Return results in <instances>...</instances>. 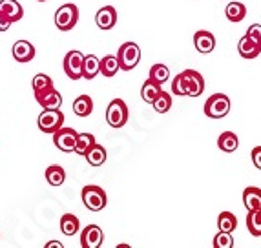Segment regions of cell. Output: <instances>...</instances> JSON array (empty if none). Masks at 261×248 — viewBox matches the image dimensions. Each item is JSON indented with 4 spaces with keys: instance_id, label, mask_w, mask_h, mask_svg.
Instances as JSON below:
<instances>
[{
    "instance_id": "31",
    "label": "cell",
    "mask_w": 261,
    "mask_h": 248,
    "mask_svg": "<svg viewBox=\"0 0 261 248\" xmlns=\"http://www.w3.org/2000/svg\"><path fill=\"white\" fill-rule=\"evenodd\" d=\"M95 137L92 133H79L77 144H75V153L77 155H86V152L95 144Z\"/></svg>"
},
{
    "instance_id": "36",
    "label": "cell",
    "mask_w": 261,
    "mask_h": 248,
    "mask_svg": "<svg viewBox=\"0 0 261 248\" xmlns=\"http://www.w3.org/2000/svg\"><path fill=\"white\" fill-rule=\"evenodd\" d=\"M250 157H252L254 166L261 170V146H256V148L252 150V153H250Z\"/></svg>"
},
{
    "instance_id": "16",
    "label": "cell",
    "mask_w": 261,
    "mask_h": 248,
    "mask_svg": "<svg viewBox=\"0 0 261 248\" xmlns=\"http://www.w3.org/2000/svg\"><path fill=\"white\" fill-rule=\"evenodd\" d=\"M100 73V59L97 55H84L83 62V78L93 80Z\"/></svg>"
},
{
    "instance_id": "25",
    "label": "cell",
    "mask_w": 261,
    "mask_h": 248,
    "mask_svg": "<svg viewBox=\"0 0 261 248\" xmlns=\"http://www.w3.org/2000/svg\"><path fill=\"white\" fill-rule=\"evenodd\" d=\"M119 70L121 68H119L117 55H105V57L100 59V73L105 75V77H113Z\"/></svg>"
},
{
    "instance_id": "10",
    "label": "cell",
    "mask_w": 261,
    "mask_h": 248,
    "mask_svg": "<svg viewBox=\"0 0 261 248\" xmlns=\"http://www.w3.org/2000/svg\"><path fill=\"white\" fill-rule=\"evenodd\" d=\"M185 78H187V88H188V97H199L205 92V78L199 71L196 70H185Z\"/></svg>"
},
{
    "instance_id": "29",
    "label": "cell",
    "mask_w": 261,
    "mask_h": 248,
    "mask_svg": "<svg viewBox=\"0 0 261 248\" xmlns=\"http://www.w3.org/2000/svg\"><path fill=\"white\" fill-rule=\"evenodd\" d=\"M247 228L254 237H259L261 235V210H248Z\"/></svg>"
},
{
    "instance_id": "33",
    "label": "cell",
    "mask_w": 261,
    "mask_h": 248,
    "mask_svg": "<svg viewBox=\"0 0 261 248\" xmlns=\"http://www.w3.org/2000/svg\"><path fill=\"white\" fill-rule=\"evenodd\" d=\"M214 248H234V237L230 232H218L212 241Z\"/></svg>"
},
{
    "instance_id": "13",
    "label": "cell",
    "mask_w": 261,
    "mask_h": 248,
    "mask_svg": "<svg viewBox=\"0 0 261 248\" xmlns=\"http://www.w3.org/2000/svg\"><path fill=\"white\" fill-rule=\"evenodd\" d=\"M13 57L17 62H30L33 61L35 57V48H33V44L28 42V40H17L13 44Z\"/></svg>"
},
{
    "instance_id": "20",
    "label": "cell",
    "mask_w": 261,
    "mask_h": 248,
    "mask_svg": "<svg viewBox=\"0 0 261 248\" xmlns=\"http://www.w3.org/2000/svg\"><path fill=\"white\" fill-rule=\"evenodd\" d=\"M31 86H33V93H35V99H39V97H42L44 93H48L49 90H53V80L48 77V75L44 73H39L35 75V78H33V82H31Z\"/></svg>"
},
{
    "instance_id": "19",
    "label": "cell",
    "mask_w": 261,
    "mask_h": 248,
    "mask_svg": "<svg viewBox=\"0 0 261 248\" xmlns=\"http://www.w3.org/2000/svg\"><path fill=\"white\" fill-rule=\"evenodd\" d=\"M238 146H240V139H238V135H236L234 131H223V133L219 135L218 148L221 150V152L232 153L238 150Z\"/></svg>"
},
{
    "instance_id": "32",
    "label": "cell",
    "mask_w": 261,
    "mask_h": 248,
    "mask_svg": "<svg viewBox=\"0 0 261 248\" xmlns=\"http://www.w3.org/2000/svg\"><path fill=\"white\" fill-rule=\"evenodd\" d=\"M152 106L157 114H166V112L172 108V97H170L166 92H161L159 95H157V99L152 102Z\"/></svg>"
},
{
    "instance_id": "28",
    "label": "cell",
    "mask_w": 261,
    "mask_h": 248,
    "mask_svg": "<svg viewBox=\"0 0 261 248\" xmlns=\"http://www.w3.org/2000/svg\"><path fill=\"white\" fill-rule=\"evenodd\" d=\"M238 227V219L232 212H221L218 217V228L219 232H234Z\"/></svg>"
},
{
    "instance_id": "30",
    "label": "cell",
    "mask_w": 261,
    "mask_h": 248,
    "mask_svg": "<svg viewBox=\"0 0 261 248\" xmlns=\"http://www.w3.org/2000/svg\"><path fill=\"white\" fill-rule=\"evenodd\" d=\"M148 78H150V80H153V82H157V84H165L166 80L170 78L168 66H165V64H153L152 68H150Z\"/></svg>"
},
{
    "instance_id": "6",
    "label": "cell",
    "mask_w": 261,
    "mask_h": 248,
    "mask_svg": "<svg viewBox=\"0 0 261 248\" xmlns=\"http://www.w3.org/2000/svg\"><path fill=\"white\" fill-rule=\"evenodd\" d=\"M39 130L44 131V133H55L59 128L64 126V114L61 109H44L42 114L39 115Z\"/></svg>"
},
{
    "instance_id": "18",
    "label": "cell",
    "mask_w": 261,
    "mask_h": 248,
    "mask_svg": "<svg viewBox=\"0 0 261 248\" xmlns=\"http://www.w3.org/2000/svg\"><path fill=\"white\" fill-rule=\"evenodd\" d=\"M84 157H86V161H88V164H90V166H102L106 162V157H108V153H106V150H105V146H102V144L95 143L92 148L88 150Z\"/></svg>"
},
{
    "instance_id": "21",
    "label": "cell",
    "mask_w": 261,
    "mask_h": 248,
    "mask_svg": "<svg viewBox=\"0 0 261 248\" xmlns=\"http://www.w3.org/2000/svg\"><path fill=\"white\" fill-rule=\"evenodd\" d=\"M37 102H39L44 109H57L62 106V95L53 88V90H49L48 93H44L42 97H39Z\"/></svg>"
},
{
    "instance_id": "9",
    "label": "cell",
    "mask_w": 261,
    "mask_h": 248,
    "mask_svg": "<svg viewBox=\"0 0 261 248\" xmlns=\"http://www.w3.org/2000/svg\"><path fill=\"white\" fill-rule=\"evenodd\" d=\"M105 243V232L97 225H88L81 232V246L83 248H100Z\"/></svg>"
},
{
    "instance_id": "23",
    "label": "cell",
    "mask_w": 261,
    "mask_h": 248,
    "mask_svg": "<svg viewBox=\"0 0 261 248\" xmlns=\"http://www.w3.org/2000/svg\"><path fill=\"white\" fill-rule=\"evenodd\" d=\"M46 181H48L51 186H62L66 181L64 168L59 164H51L49 168H46Z\"/></svg>"
},
{
    "instance_id": "34",
    "label": "cell",
    "mask_w": 261,
    "mask_h": 248,
    "mask_svg": "<svg viewBox=\"0 0 261 248\" xmlns=\"http://www.w3.org/2000/svg\"><path fill=\"white\" fill-rule=\"evenodd\" d=\"M172 93L177 97H188V88H187V78L183 73L175 75V78L172 80Z\"/></svg>"
},
{
    "instance_id": "17",
    "label": "cell",
    "mask_w": 261,
    "mask_h": 248,
    "mask_svg": "<svg viewBox=\"0 0 261 248\" xmlns=\"http://www.w3.org/2000/svg\"><path fill=\"white\" fill-rule=\"evenodd\" d=\"M243 205L247 210H261V188L257 186L245 188Z\"/></svg>"
},
{
    "instance_id": "7",
    "label": "cell",
    "mask_w": 261,
    "mask_h": 248,
    "mask_svg": "<svg viewBox=\"0 0 261 248\" xmlns=\"http://www.w3.org/2000/svg\"><path fill=\"white\" fill-rule=\"evenodd\" d=\"M77 137L79 131H75L73 128H59V130L53 133V144L57 148L64 153H71L75 152V144H77Z\"/></svg>"
},
{
    "instance_id": "12",
    "label": "cell",
    "mask_w": 261,
    "mask_h": 248,
    "mask_svg": "<svg viewBox=\"0 0 261 248\" xmlns=\"http://www.w3.org/2000/svg\"><path fill=\"white\" fill-rule=\"evenodd\" d=\"M194 46L199 53L203 55H208V53L214 51L216 48V37L206 30H199L196 31V35H194Z\"/></svg>"
},
{
    "instance_id": "39",
    "label": "cell",
    "mask_w": 261,
    "mask_h": 248,
    "mask_svg": "<svg viewBox=\"0 0 261 248\" xmlns=\"http://www.w3.org/2000/svg\"><path fill=\"white\" fill-rule=\"evenodd\" d=\"M39 2H46V0H39Z\"/></svg>"
},
{
    "instance_id": "35",
    "label": "cell",
    "mask_w": 261,
    "mask_h": 248,
    "mask_svg": "<svg viewBox=\"0 0 261 248\" xmlns=\"http://www.w3.org/2000/svg\"><path fill=\"white\" fill-rule=\"evenodd\" d=\"M245 35H247L250 40H254V42L261 44V24H252V26L247 30Z\"/></svg>"
},
{
    "instance_id": "8",
    "label": "cell",
    "mask_w": 261,
    "mask_h": 248,
    "mask_svg": "<svg viewBox=\"0 0 261 248\" xmlns=\"http://www.w3.org/2000/svg\"><path fill=\"white\" fill-rule=\"evenodd\" d=\"M83 62L84 55L81 51H77V49L66 53L62 68H64V73L68 75V78H71V80H81L83 78Z\"/></svg>"
},
{
    "instance_id": "1",
    "label": "cell",
    "mask_w": 261,
    "mask_h": 248,
    "mask_svg": "<svg viewBox=\"0 0 261 248\" xmlns=\"http://www.w3.org/2000/svg\"><path fill=\"white\" fill-rule=\"evenodd\" d=\"M81 197H83V203L90 212H100L105 210L106 203H108V197H106V191L100 186L95 184H90V186H84L81 191Z\"/></svg>"
},
{
    "instance_id": "38",
    "label": "cell",
    "mask_w": 261,
    "mask_h": 248,
    "mask_svg": "<svg viewBox=\"0 0 261 248\" xmlns=\"http://www.w3.org/2000/svg\"><path fill=\"white\" fill-rule=\"evenodd\" d=\"M46 248H62V243H59V241H51V243L46 244Z\"/></svg>"
},
{
    "instance_id": "15",
    "label": "cell",
    "mask_w": 261,
    "mask_h": 248,
    "mask_svg": "<svg viewBox=\"0 0 261 248\" xmlns=\"http://www.w3.org/2000/svg\"><path fill=\"white\" fill-rule=\"evenodd\" d=\"M238 51H240V55L243 59H256L261 55V44L254 42V40H250L247 35L241 37L240 42H238Z\"/></svg>"
},
{
    "instance_id": "14",
    "label": "cell",
    "mask_w": 261,
    "mask_h": 248,
    "mask_svg": "<svg viewBox=\"0 0 261 248\" xmlns=\"http://www.w3.org/2000/svg\"><path fill=\"white\" fill-rule=\"evenodd\" d=\"M0 13L6 15L11 22H18L24 17V8L17 0H0Z\"/></svg>"
},
{
    "instance_id": "3",
    "label": "cell",
    "mask_w": 261,
    "mask_h": 248,
    "mask_svg": "<svg viewBox=\"0 0 261 248\" xmlns=\"http://www.w3.org/2000/svg\"><path fill=\"white\" fill-rule=\"evenodd\" d=\"M117 61L121 70H134L141 61V48L135 42H124L117 51Z\"/></svg>"
},
{
    "instance_id": "27",
    "label": "cell",
    "mask_w": 261,
    "mask_h": 248,
    "mask_svg": "<svg viewBox=\"0 0 261 248\" xmlns=\"http://www.w3.org/2000/svg\"><path fill=\"white\" fill-rule=\"evenodd\" d=\"M225 15L230 22H241L247 15V8L241 2H230V4L225 8Z\"/></svg>"
},
{
    "instance_id": "5",
    "label": "cell",
    "mask_w": 261,
    "mask_h": 248,
    "mask_svg": "<svg viewBox=\"0 0 261 248\" xmlns=\"http://www.w3.org/2000/svg\"><path fill=\"white\" fill-rule=\"evenodd\" d=\"M128 106L122 99H113L106 108V122L112 128H122L128 122Z\"/></svg>"
},
{
    "instance_id": "37",
    "label": "cell",
    "mask_w": 261,
    "mask_h": 248,
    "mask_svg": "<svg viewBox=\"0 0 261 248\" xmlns=\"http://www.w3.org/2000/svg\"><path fill=\"white\" fill-rule=\"evenodd\" d=\"M11 24H13V22L9 20V18L6 17V15L0 13V31H8L9 27H11Z\"/></svg>"
},
{
    "instance_id": "24",
    "label": "cell",
    "mask_w": 261,
    "mask_h": 248,
    "mask_svg": "<svg viewBox=\"0 0 261 248\" xmlns=\"http://www.w3.org/2000/svg\"><path fill=\"white\" fill-rule=\"evenodd\" d=\"M61 230L64 235H75L81 230V225H79V217L73 213H64L61 217Z\"/></svg>"
},
{
    "instance_id": "26",
    "label": "cell",
    "mask_w": 261,
    "mask_h": 248,
    "mask_svg": "<svg viewBox=\"0 0 261 248\" xmlns=\"http://www.w3.org/2000/svg\"><path fill=\"white\" fill-rule=\"evenodd\" d=\"M161 84L153 82V80H146V82L143 84V88H141V97H143L144 102H148V104H152L153 100L157 99V95L161 93Z\"/></svg>"
},
{
    "instance_id": "2",
    "label": "cell",
    "mask_w": 261,
    "mask_h": 248,
    "mask_svg": "<svg viewBox=\"0 0 261 248\" xmlns=\"http://www.w3.org/2000/svg\"><path fill=\"white\" fill-rule=\"evenodd\" d=\"M230 112V99L225 93H214L205 102V114L210 119H223Z\"/></svg>"
},
{
    "instance_id": "4",
    "label": "cell",
    "mask_w": 261,
    "mask_h": 248,
    "mask_svg": "<svg viewBox=\"0 0 261 248\" xmlns=\"http://www.w3.org/2000/svg\"><path fill=\"white\" fill-rule=\"evenodd\" d=\"M79 22V8L75 4H62L55 11V26L61 31H70Z\"/></svg>"
},
{
    "instance_id": "11",
    "label": "cell",
    "mask_w": 261,
    "mask_h": 248,
    "mask_svg": "<svg viewBox=\"0 0 261 248\" xmlns=\"http://www.w3.org/2000/svg\"><path fill=\"white\" fill-rule=\"evenodd\" d=\"M117 9L113 8V6H105V8H100L99 11H97L95 15V22L97 26L100 27V30H112L115 24H117Z\"/></svg>"
},
{
    "instance_id": "22",
    "label": "cell",
    "mask_w": 261,
    "mask_h": 248,
    "mask_svg": "<svg viewBox=\"0 0 261 248\" xmlns=\"http://www.w3.org/2000/svg\"><path fill=\"white\" fill-rule=\"evenodd\" d=\"M73 112L79 117H88L93 112V100L90 95H79L73 100Z\"/></svg>"
}]
</instances>
